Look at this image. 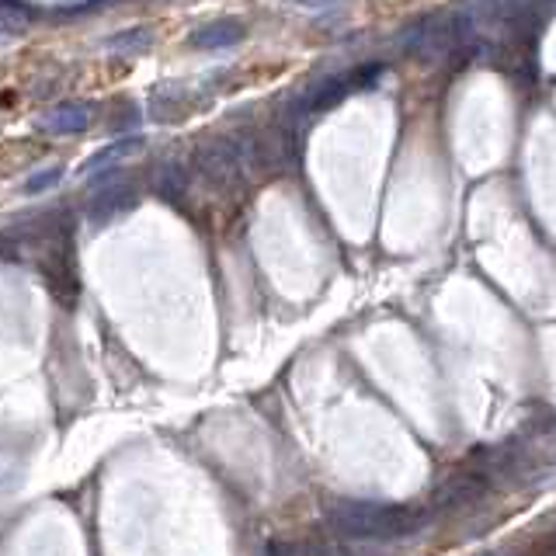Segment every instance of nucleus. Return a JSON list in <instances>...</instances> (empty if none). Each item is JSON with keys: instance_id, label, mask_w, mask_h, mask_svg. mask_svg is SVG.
Returning <instances> with one entry per match:
<instances>
[{"instance_id": "obj_5", "label": "nucleus", "mask_w": 556, "mask_h": 556, "mask_svg": "<svg viewBox=\"0 0 556 556\" xmlns=\"http://www.w3.org/2000/svg\"><path fill=\"white\" fill-rule=\"evenodd\" d=\"M91 122H94V105H87V101H67V105L42 115L39 129L56 136H70V133H84Z\"/></svg>"}, {"instance_id": "obj_10", "label": "nucleus", "mask_w": 556, "mask_h": 556, "mask_svg": "<svg viewBox=\"0 0 556 556\" xmlns=\"http://www.w3.org/2000/svg\"><path fill=\"white\" fill-rule=\"evenodd\" d=\"M126 206H133V188H112L94 202V216H108V212H119Z\"/></svg>"}, {"instance_id": "obj_7", "label": "nucleus", "mask_w": 556, "mask_h": 556, "mask_svg": "<svg viewBox=\"0 0 556 556\" xmlns=\"http://www.w3.org/2000/svg\"><path fill=\"white\" fill-rule=\"evenodd\" d=\"M136 150H139V139H119V143L105 146V150H98L94 157H87L84 164H80V174H84V178H94V174L119 164L122 157H129V153H136Z\"/></svg>"}, {"instance_id": "obj_2", "label": "nucleus", "mask_w": 556, "mask_h": 556, "mask_svg": "<svg viewBox=\"0 0 556 556\" xmlns=\"http://www.w3.org/2000/svg\"><path fill=\"white\" fill-rule=\"evenodd\" d=\"M240 146V157H244L247 171H265V174H278L292 164V133L285 126H268L261 133H247Z\"/></svg>"}, {"instance_id": "obj_8", "label": "nucleus", "mask_w": 556, "mask_h": 556, "mask_svg": "<svg viewBox=\"0 0 556 556\" xmlns=\"http://www.w3.org/2000/svg\"><path fill=\"white\" fill-rule=\"evenodd\" d=\"M150 42H153L150 28H129V32H122V35H112V39H108V49H112L115 56H136V53H143V49H150Z\"/></svg>"}, {"instance_id": "obj_6", "label": "nucleus", "mask_w": 556, "mask_h": 556, "mask_svg": "<svg viewBox=\"0 0 556 556\" xmlns=\"http://www.w3.org/2000/svg\"><path fill=\"white\" fill-rule=\"evenodd\" d=\"M244 35L247 32L240 21H212V25L199 28V32L192 35V42L199 49H226V46H237Z\"/></svg>"}, {"instance_id": "obj_3", "label": "nucleus", "mask_w": 556, "mask_h": 556, "mask_svg": "<svg viewBox=\"0 0 556 556\" xmlns=\"http://www.w3.org/2000/svg\"><path fill=\"white\" fill-rule=\"evenodd\" d=\"M195 171L216 188H237L247 178L244 157H240V146L233 139H206L195 150Z\"/></svg>"}, {"instance_id": "obj_9", "label": "nucleus", "mask_w": 556, "mask_h": 556, "mask_svg": "<svg viewBox=\"0 0 556 556\" xmlns=\"http://www.w3.org/2000/svg\"><path fill=\"white\" fill-rule=\"evenodd\" d=\"M185 188H188V178H185V171H181L178 164L160 167V174H157V192L164 195V199H181V195H185Z\"/></svg>"}, {"instance_id": "obj_1", "label": "nucleus", "mask_w": 556, "mask_h": 556, "mask_svg": "<svg viewBox=\"0 0 556 556\" xmlns=\"http://www.w3.org/2000/svg\"><path fill=\"white\" fill-rule=\"evenodd\" d=\"M327 522L338 536L348 539H404L414 536L428 515L414 508H393V504H379V501H351V497H341V501H331L324 508Z\"/></svg>"}, {"instance_id": "obj_11", "label": "nucleus", "mask_w": 556, "mask_h": 556, "mask_svg": "<svg viewBox=\"0 0 556 556\" xmlns=\"http://www.w3.org/2000/svg\"><path fill=\"white\" fill-rule=\"evenodd\" d=\"M63 178V167H49V171H42V174H35L32 181H28V195H39V192H46V188H53L56 181Z\"/></svg>"}, {"instance_id": "obj_4", "label": "nucleus", "mask_w": 556, "mask_h": 556, "mask_svg": "<svg viewBox=\"0 0 556 556\" xmlns=\"http://www.w3.org/2000/svg\"><path fill=\"white\" fill-rule=\"evenodd\" d=\"M487 487H490V477L484 470L452 473V477H445L442 484L435 487V494H431V508L456 511V508H466V504H477L480 497L487 494Z\"/></svg>"}]
</instances>
